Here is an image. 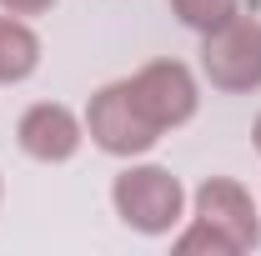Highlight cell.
Segmentation results:
<instances>
[{"label": "cell", "mask_w": 261, "mask_h": 256, "mask_svg": "<svg viewBox=\"0 0 261 256\" xmlns=\"http://www.w3.org/2000/svg\"><path fill=\"white\" fill-rule=\"evenodd\" d=\"M111 211L136 236H171L191 216V191L181 186V176L171 166H156V161L136 156L111 181Z\"/></svg>", "instance_id": "cell-1"}, {"label": "cell", "mask_w": 261, "mask_h": 256, "mask_svg": "<svg viewBox=\"0 0 261 256\" xmlns=\"http://www.w3.org/2000/svg\"><path fill=\"white\" fill-rule=\"evenodd\" d=\"M81 116H86V141H91L96 151H106V156H116V161L146 156L166 136V131L146 116V106L136 100L130 81H106L96 96L86 100Z\"/></svg>", "instance_id": "cell-2"}, {"label": "cell", "mask_w": 261, "mask_h": 256, "mask_svg": "<svg viewBox=\"0 0 261 256\" xmlns=\"http://www.w3.org/2000/svg\"><path fill=\"white\" fill-rule=\"evenodd\" d=\"M251 146L261 151V116H256V126H251Z\"/></svg>", "instance_id": "cell-10"}, {"label": "cell", "mask_w": 261, "mask_h": 256, "mask_svg": "<svg viewBox=\"0 0 261 256\" xmlns=\"http://www.w3.org/2000/svg\"><path fill=\"white\" fill-rule=\"evenodd\" d=\"M40 56H45V45H40L35 25L20 20V15H5V10H0V86L31 81L35 70H40Z\"/></svg>", "instance_id": "cell-7"}, {"label": "cell", "mask_w": 261, "mask_h": 256, "mask_svg": "<svg viewBox=\"0 0 261 256\" xmlns=\"http://www.w3.org/2000/svg\"><path fill=\"white\" fill-rule=\"evenodd\" d=\"M236 10H241V0H171V15H176L186 31H196V35L226 25Z\"/></svg>", "instance_id": "cell-8"}, {"label": "cell", "mask_w": 261, "mask_h": 256, "mask_svg": "<svg viewBox=\"0 0 261 256\" xmlns=\"http://www.w3.org/2000/svg\"><path fill=\"white\" fill-rule=\"evenodd\" d=\"M201 75L226 96L261 91V15L236 10L226 25L201 35Z\"/></svg>", "instance_id": "cell-3"}, {"label": "cell", "mask_w": 261, "mask_h": 256, "mask_svg": "<svg viewBox=\"0 0 261 256\" xmlns=\"http://www.w3.org/2000/svg\"><path fill=\"white\" fill-rule=\"evenodd\" d=\"M136 100L146 106V116L156 121L161 131H181L186 121H196L201 111V81L186 61H146L136 75H126Z\"/></svg>", "instance_id": "cell-5"}, {"label": "cell", "mask_w": 261, "mask_h": 256, "mask_svg": "<svg viewBox=\"0 0 261 256\" xmlns=\"http://www.w3.org/2000/svg\"><path fill=\"white\" fill-rule=\"evenodd\" d=\"M0 10L5 15H20V20H40V15L56 10V0H0Z\"/></svg>", "instance_id": "cell-9"}, {"label": "cell", "mask_w": 261, "mask_h": 256, "mask_svg": "<svg viewBox=\"0 0 261 256\" xmlns=\"http://www.w3.org/2000/svg\"><path fill=\"white\" fill-rule=\"evenodd\" d=\"M15 146L40 166H65L86 146V116L70 111L65 100H35L15 121Z\"/></svg>", "instance_id": "cell-6"}, {"label": "cell", "mask_w": 261, "mask_h": 256, "mask_svg": "<svg viewBox=\"0 0 261 256\" xmlns=\"http://www.w3.org/2000/svg\"><path fill=\"white\" fill-rule=\"evenodd\" d=\"M0 206H5V176H0Z\"/></svg>", "instance_id": "cell-11"}, {"label": "cell", "mask_w": 261, "mask_h": 256, "mask_svg": "<svg viewBox=\"0 0 261 256\" xmlns=\"http://www.w3.org/2000/svg\"><path fill=\"white\" fill-rule=\"evenodd\" d=\"M191 216L206 221L216 236H226L236 256L261 246V206H256V196L246 191L241 181H231V176H206L191 191Z\"/></svg>", "instance_id": "cell-4"}]
</instances>
